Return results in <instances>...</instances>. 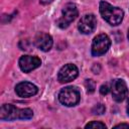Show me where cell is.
Segmentation results:
<instances>
[{"label":"cell","mask_w":129,"mask_h":129,"mask_svg":"<svg viewBox=\"0 0 129 129\" xmlns=\"http://www.w3.org/2000/svg\"><path fill=\"white\" fill-rule=\"evenodd\" d=\"M41 64L40 58L32 55H23L19 59V68L24 73H29Z\"/></svg>","instance_id":"cell-8"},{"label":"cell","mask_w":129,"mask_h":129,"mask_svg":"<svg viewBox=\"0 0 129 129\" xmlns=\"http://www.w3.org/2000/svg\"><path fill=\"white\" fill-rule=\"evenodd\" d=\"M100 13L102 17L111 25H118L123 20V10L119 7H114L108 2L102 1L100 3Z\"/></svg>","instance_id":"cell-2"},{"label":"cell","mask_w":129,"mask_h":129,"mask_svg":"<svg viewBox=\"0 0 129 129\" xmlns=\"http://www.w3.org/2000/svg\"><path fill=\"white\" fill-rule=\"evenodd\" d=\"M79 75L78 68L73 63L64 64L58 72L57 79L60 83H69L75 80Z\"/></svg>","instance_id":"cell-7"},{"label":"cell","mask_w":129,"mask_h":129,"mask_svg":"<svg viewBox=\"0 0 129 129\" xmlns=\"http://www.w3.org/2000/svg\"><path fill=\"white\" fill-rule=\"evenodd\" d=\"M111 45V40L109 36L105 33L97 35L92 43V54L94 56H99L108 51Z\"/></svg>","instance_id":"cell-5"},{"label":"cell","mask_w":129,"mask_h":129,"mask_svg":"<svg viewBox=\"0 0 129 129\" xmlns=\"http://www.w3.org/2000/svg\"><path fill=\"white\" fill-rule=\"evenodd\" d=\"M58 100L64 106H76L80 102V93L74 87H67L59 92Z\"/></svg>","instance_id":"cell-3"},{"label":"cell","mask_w":129,"mask_h":129,"mask_svg":"<svg viewBox=\"0 0 129 129\" xmlns=\"http://www.w3.org/2000/svg\"><path fill=\"white\" fill-rule=\"evenodd\" d=\"M127 113L129 115V100H128V104H127Z\"/></svg>","instance_id":"cell-18"},{"label":"cell","mask_w":129,"mask_h":129,"mask_svg":"<svg viewBox=\"0 0 129 129\" xmlns=\"http://www.w3.org/2000/svg\"><path fill=\"white\" fill-rule=\"evenodd\" d=\"M33 116L32 110L28 108L19 109L11 104H4L0 109V119L3 121H12L16 119H30Z\"/></svg>","instance_id":"cell-1"},{"label":"cell","mask_w":129,"mask_h":129,"mask_svg":"<svg viewBox=\"0 0 129 129\" xmlns=\"http://www.w3.org/2000/svg\"><path fill=\"white\" fill-rule=\"evenodd\" d=\"M78 8L75 4L73 3H68L64 5L61 11V17L57 20V25L60 28H66L68 27L78 16Z\"/></svg>","instance_id":"cell-4"},{"label":"cell","mask_w":129,"mask_h":129,"mask_svg":"<svg viewBox=\"0 0 129 129\" xmlns=\"http://www.w3.org/2000/svg\"><path fill=\"white\" fill-rule=\"evenodd\" d=\"M96 24H97V20H96L95 15L86 14L81 18V20L79 22V25H78V28L82 33L89 34L95 29Z\"/></svg>","instance_id":"cell-9"},{"label":"cell","mask_w":129,"mask_h":129,"mask_svg":"<svg viewBox=\"0 0 129 129\" xmlns=\"http://www.w3.org/2000/svg\"><path fill=\"white\" fill-rule=\"evenodd\" d=\"M111 91H112L113 99L116 102H122L127 97V94H128L126 83L121 79H116L112 82Z\"/></svg>","instance_id":"cell-6"},{"label":"cell","mask_w":129,"mask_h":129,"mask_svg":"<svg viewBox=\"0 0 129 129\" xmlns=\"http://www.w3.org/2000/svg\"><path fill=\"white\" fill-rule=\"evenodd\" d=\"M105 110H106V108H105V106L103 104H97L92 109V112L95 115H102L103 113H105Z\"/></svg>","instance_id":"cell-12"},{"label":"cell","mask_w":129,"mask_h":129,"mask_svg":"<svg viewBox=\"0 0 129 129\" xmlns=\"http://www.w3.org/2000/svg\"><path fill=\"white\" fill-rule=\"evenodd\" d=\"M109 91H110V87H109L108 84L102 85L101 88H100V93H101L102 95H107V94L109 93Z\"/></svg>","instance_id":"cell-15"},{"label":"cell","mask_w":129,"mask_h":129,"mask_svg":"<svg viewBox=\"0 0 129 129\" xmlns=\"http://www.w3.org/2000/svg\"><path fill=\"white\" fill-rule=\"evenodd\" d=\"M52 0H40V2L41 3H43V4H46V3H49V2H51Z\"/></svg>","instance_id":"cell-17"},{"label":"cell","mask_w":129,"mask_h":129,"mask_svg":"<svg viewBox=\"0 0 129 129\" xmlns=\"http://www.w3.org/2000/svg\"><path fill=\"white\" fill-rule=\"evenodd\" d=\"M34 43L37 48H39L42 51H47L52 46V38L49 34L40 32L38 33L34 38Z\"/></svg>","instance_id":"cell-11"},{"label":"cell","mask_w":129,"mask_h":129,"mask_svg":"<svg viewBox=\"0 0 129 129\" xmlns=\"http://www.w3.org/2000/svg\"><path fill=\"white\" fill-rule=\"evenodd\" d=\"M38 89L35 85H33L32 83L29 82H22L19 83L18 85H16L15 87V92L16 94L21 97V98H29L34 96L37 93Z\"/></svg>","instance_id":"cell-10"},{"label":"cell","mask_w":129,"mask_h":129,"mask_svg":"<svg viewBox=\"0 0 129 129\" xmlns=\"http://www.w3.org/2000/svg\"><path fill=\"white\" fill-rule=\"evenodd\" d=\"M86 128H106V125L99 121H93L86 125Z\"/></svg>","instance_id":"cell-13"},{"label":"cell","mask_w":129,"mask_h":129,"mask_svg":"<svg viewBox=\"0 0 129 129\" xmlns=\"http://www.w3.org/2000/svg\"><path fill=\"white\" fill-rule=\"evenodd\" d=\"M86 88L88 93H93L95 91V83L93 80H87L86 81Z\"/></svg>","instance_id":"cell-14"},{"label":"cell","mask_w":129,"mask_h":129,"mask_svg":"<svg viewBox=\"0 0 129 129\" xmlns=\"http://www.w3.org/2000/svg\"><path fill=\"white\" fill-rule=\"evenodd\" d=\"M114 128H129V124H125V123H121L118 124L116 126H114Z\"/></svg>","instance_id":"cell-16"},{"label":"cell","mask_w":129,"mask_h":129,"mask_svg":"<svg viewBox=\"0 0 129 129\" xmlns=\"http://www.w3.org/2000/svg\"><path fill=\"white\" fill-rule=\"evenodd\" d=\"M128 39H129V30H128Z\"/></svg>","instance_id":"cell-19"}]
</instances>
